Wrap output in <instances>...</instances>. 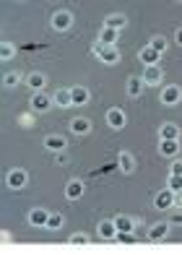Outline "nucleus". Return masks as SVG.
Wrapping results in <instances>:
<instances>
[{"instance_id":"1","label":"nucleus","mask_w":182,"mask_h":255,"mask_svg":"<svg viewBox=\"0 0 182 255\" xmlns=\"http://www.w3.org/2000/svg\"><path fill=\"white\" fill-rule=\"evenodd\" d=\"M91 52H94L104 65H115V63L120 60V50H117V47H112V44H101V42H96L94 47H91Z\"/></svg>"},{"instance_id":"2","label":"nucleus","mask_w":182,"mask_h":255,"mask_svg":"<svg viewBox=\"0 0 182 255\" xmlns=\"http://www.w3.org/2000/svg\"><path fill=\"white\" fill-rule=\"evenodd\" d=\"M50 24H52L55 31H68L73 26V13H71V10H55L52 18H50Z\"/></svg>"},{"instance_id":"3","label":"nucleus","mask_w":182,"mask_h":255,"mask_svg":"<svg viewBox=\"0 0 182 255\" xmlns=\"http://www.w3.org/2000/svg\"><path fill=\"white\" fill-rule=\"evenodd\" d=\"M26 182H29V175H26V169H21V167L10 169L8 175H5V185H8L10 190H21Z\"/></svg>"},{"instance_id":"4","label":"nucleus","mask_w":182,"mask_h":255,"mask_svg":"<svg viewBox=\"0 0 182 255\" xmlns=\"http://www.w3.org/2000/svg\"><path fill=\"white\" fill-rule=\"evenodd\" d=\"M162 81H164L162 65H146L143 68V86H162Z\"/></svg>"},{"instance_id":"5","label":"nucleus","mask_w":182,"mask_h":255,"mask_svg":"<svg viewBox=\"0 0 182 255\" xmlns=\"http://www.w3.org/2000/svg\"><path fill=\"white\" fill-rule=\"evenodd\" d=\"M162 104L164 107H175V104H180L182 102V89L180 86H164L162 89Z\"/></svg>"},{"instance_id":"6","label":"nucleus","mask_w":182,"mask_h":255,"mask_svg":"<svg viewBox=\"0 0 182 255\" xmlns=\"http://www.w3.org/2000/svg\"><path fill=\"white\" fill-rule=\"evenodd\" d=\"M125 123H128V118H125V112H122V110H117V107L107 110V125L112 128V130H122Z\"/></svg>"},{"instance_id":"7","label":"nucleus","mask_w":182,"mask_h":255,"mask_svg":"<svg viewBox=\"0 0 182 255\" xmlns=\"http://www.w3.org/2000/svg\"><path fill=\"white\" fill-rule=\"evenodd\" d=\"M50 107H52V97H47L44 91L31 94V110H34V112H47Z\"/></svg>"},{"instance_id":"8","label":"nucleus","mask_w":182,"mask_h":255,"mask_svg":"<svg viewBox=\"0 0 182 255\" xmlns=\"http://www.w3.org/2000/svg\"><path fill=\"white\" fill-rule=\"evenodd\" d=\"M154 206L159 208V211H167V208H172L175 206V190H162V193H156V198H154Z\"/></svg>"},{"instance_id":"9","label":"nucleus","mask_w":182,"mask_h":255,"mask_svg":"<svg viewBox=\"0 0 182 255\" xmlns=\"http://www.w3.org/2000/svg\"><path fill=\"white\" fill-rule=\"evenodd\" d=\"M99 237L101 240H117V227H115V219H104V222H99Z\"/></svg>"},{"instance_id":"10","label":"nucleus","mask_w":182,"mask_h":255,"mask_svg":"<svg viewBox=\"0 0 182 255\" xmlns=\"http://www.w3.org/2000/svg\"><path fill=\"white\" fill-rule=\"evenodd\" d=\"M47 219H50L47 208H31L29 211V224L31 227H47Z\"/></svg>"},{"instance_id":"11","label":"nucleus","mask_w":182,"mask_h":255,"mask_svg":"<svg viewBox=\"0 0 182 255\" xmlns=\"http://www.w3.org/2000/svg\"><path fill=\"white\" fill-rule=\"evenodd\" d=\"M117 167L125 172V175H130V172H135V156L130 151H120L117 156Z\"/></svg>"},{"instance_id":"12","label":"nucleus","mask_w":182,"mask_h":255,"mask_svg":"<svg viewBox=\"0 0 182 255\" xmlns=\"http://www.w3.org/2000/svg\"><path fill=\"white\" fill-rule=\"evenodd\" d=\"M81 195H84V182L81 180H71L65 185V198L68 201H78Z\"/></svg>"},{"instance_id":"13","label":"nucleus","mask_w":182,"mask_h":255,"mask_svg":"<svg viewBox=\"0 0 182 255\" xmlns=\"http://www.w3.org/2000/svg\"><path fill=\"white\" fill-rule=\"evenodd\" d=\"M44 148H47V151H55V154H58V151H65V138L63 135H47V138H44Z\"/></svg>"},{"instance_id":"14","label":"nucleus","mask_w":182,"mask_h":255,"mask_svg":"<svg viewBox=\"0 0 182 255\" xmlns=\"http://www.w3.org/2000/svg\"><path fill=\"white\" fill-rule=\"evenodd\" d=\"M159 138H162V141H177V138H180V128L175 123H164L162 128H159Z\"/></svg>"},{"instance_id":"15","label":"nucleus","mask_w":182,"mask_h":255,"mask_svg":"<svg viewBox=\"0 0 182 255\" xmlns=\"http://www.w3.org/2000/svg\"><path fill=\"white\" fill-rule=\"evenodd\" d=\"M44 84H47V78H44V73H29L26 76V86L34 91V94H37V91H44Z\"/></svg>"},{"instance_id":"16","label":"nucleus","mask_w":182,"mask_h":255,"mask_svg":"<svg viewBox=\"0 0 182 255\" xmlns=\"http://www.w3.org/2000/svg\"><path fill=\"white\" fill-rule=\"evenodd\" d=\"M52 104H58L60 110H65V107H73V99H71V89H58V91H55V97H52Z\"/></svg>"},{"instance_id":"17","label":"nucleus","mask_w":182,"mask_h":255,"mask_svg":"<svg viewBox=\"0 0 182 255\" xmlns=\"http://www.w3.org/2000/svg\"><path fill=\"white\" fill-rule=\"evenodd\" d=\"M125 24H128V18H125V13H109V16L104 18V26H107V29H112V31H120V29H125Z\"/></svg>"},{"instance_id":"18","label":"nucleus","mask_w":182,"mask_h":255,"mask_svg":"<svg viewBox=\"0 0 182 255\" xmlns=\"http://www.w3.org/2000/svg\"><path fill=\"white\" fill-rule=\"evenodd\" d=\"M138 57H141V63H143V65H159V60H162V55L154 52V50L149 47V44H146V47H141Z\"/></svg>"},{"instance_id":"19","label":"nucleus","mask_w":182,"mask_h":255,"mask_svg":"<svg viewBox=\"0 0 182 255\" xmlns=\"http://www.w3.org/2000/svg\"><path fill=\"white\" fill-rule=\"evenodd\" d=\"M117 39H120V31H112V29H107V26H101V29H99V39H96V42L117 47Z\"/></svg>"},{"instance_id":"20","label":"nucleus","mask_w":182,"mask_h":255,"mask_svg":"<svg viewBox=\"0 0 182 255\" xmlns=\"http://www.w3.org/2000/svg\"><path fill=\"white\" fill-rule=\"evenodd\" d=\"M71 99H73V104H86L89 99H91V94H89V89L86 86H71Z\"/></svg>"},{"instance_id":"21","label":"nucleus","mask_w":182,"mask_h":255,"mask_svg":"<svg viewBox=\"0 0 182 255\" xmlns=\"http://www.w3.org/2000/svg\"><path fill=\"white\" fill-rule=\"evenodd\" d=\"M71 130H73L76 135H89V133H91V123H89L86 118H73V120H71Z\"/></svg>"},{"instance_id":"22","label":"nucleus","mask_w":182,"mask_h":255,"mask_svg":"<svg viewBox=\"0 0 182 255\" xmlns=\"http://www.w3.org/2000/svg\"><path fill=\"white\" fill-rule=\"evenodd\" d=\"M167 232H169V224H167V222H159V224H154V227L149 229V240H151V242H159V240L167 237Z\"/></svg>"},{"instance_id":"23","label":"nucleus","mask_w":182,"mask_h":255,"mask_svg":"<svg viewBox=\"0 0 182 255\" xmlns=\"http://www.w3.org/2000/svg\"><path fill=\"white\" fill-rule=\"evenodd\" d=\"M115 227H117V232H135L138 222L130 219V216H115Z\"/></svg>"},{"instance_id":"24","label":"nucleus","mask_w":182,"mask_h":255,"mask_svg":"<svg viewBox=\"0 0 182 255\" xmlns=\"http://www.w3.org/2000/svg\"><path fill=\"white\" fill-rule=\"evenodd\" d=\"M141 91H143V78H138V76H130L128 78V97H141Z\"/></svg>"},{"instance_id":"25","label":"nucleus","mask_w":182,"mask_h":255,"mask_svg":"<svg viewBox=\"0 0 182 255\" xmlns=\"http://www.w3.org/2000/svg\"><path fill=\"white\" fill-rule=\"evenodd\" d=\"M177 151H180L177 141H162V143H159V154H162V156H177Z\"/></svg>"},{"instance_id":"26","label":"nucleus","mask_w":182,"mask_h":255,"mask_svg":"<svg viewBox=\"0 0 182 255\" xmlns=\"http://www.w3.org/2000/svg\"><path fill=\"white\" fill-rule=\"evenodd\" d=\"M21 81H24V76H21L18 71H8V73L3 76V86H5V89H16Z\"/></svg>"},{"instance_id":"27","label":"nucleus","mask_w":182,"mask_h":255,"mask_svg":"<svg viewBox=\"0 0 182 255\" xmlns=\"http://www.w3.org/2000/svg\"><path fill=\"white\" fill-rule=\"evenodd\" d=\"M16 55V44L13 42H3L0 44V60H10Z\"/></svg>"},{"instance_id":"28","label":"nucleus","mask_w":182,"mask_h":255,"mask_svg":"<svg viewBox=\"0 0 182 255\" xmlns=\"http://www.w3.org/2000/svg\"><path fill=\"white\" fill-rule=\"evenodd\" d=\"M149 47H151L154 52H159V55H164V50H167V39H164V37H151Z\"/></svg>"},{"instance_id":"29","label":"nucleus","mask_w":182,"mask_h":255,"mask_svg":"<svg viewBox=\"0 0 182 255\" xmlns=\"http://www.w3.org/2000/svg\"><path fill=\"white\" fill-rule=\"evenodd\" d=\"M63 224H65L63 214H52V211H50V219H47V229H52V232H55V229H60Z\"/></svg>"},{"instance_id":"30","label":"nucleus","mask_w":182,"mask_h":255,"mask_svg":"<svg viewBox=\"0 0 182 255\" xmlns=\"http://www.w3.org/2000/svg\"><path fill=\"white\" fill-rule=\"evenodd\" d=\"M68 242H71L73 248H84V245H89V237L81 235V232H76V235H71V240H68Z\"/></svg>"},{"instance_id":"31","label":"nucleus","mask_w":182,"mask_h":255,"mask_svg":"<svg viewBox=\"0 0 182 255\" xmlns=\"http://www.w3.org/2000/svg\"><path fill=\"white\" fill-rule=\"evenodd\" d=\"M167 188L169 190H182V177H175V175H169V182H167Z\"/></svg>"},{"instance_id":"32","label":"nucleus","mask_w":182,"mask_h":255,"mask_svg":"<svg viewBox=\"0 0 182 255\" xmlns=\"http://www.w3.org/2000/svg\"><path fill=\"white\" fill-rule=\"evenodd\" d=\"M18 125H24V128H31V125H34V115H31V112L21 115V118H18Z\"/></svg>"},{"instance_id":"33","label":"nucleus","mask_w":182,"mask_h":255,"mask_svg":"<svg viewBox=\"0 0 182 255\" xmlns=\"http://www.w3.org/2000/svg\"><path fill=\"white\" fill-rule=\"evenodd\" d=\"M172 175H175V177H182V161H180V159L172 161Z\"/></svg>"},{"instance_id":"34","label":"nucleus","mask_w":182,"mask_h":255,"mask_svg":"<svg viewBox=\"0 0 182 255\" xmlns=\"http://www.w3.org/2000/svg\"><path fill=\"white\" fill-rule=\"evenodd\" d=\"M169 222H172V224H182V211H172V216H169Z\"/></svg>"},{"instance_id":"35","label":"nucleus","mask_w":182,"mask_h":255,"mask_svg":"<svg viewBox=\"0 0 182 255\" xmlns=\"http://www.w3.org/2000/svg\"><path fill=\"white\" fill-rule=\"evenodd\" d=\"M55 161H58V164H65V161H68L65 151H58V154H55Z\"/></svg>"},{"instance_id":"36","label":"nucleus","mask_w":182,"mask_h":255,"mask_svg":"<svg viewBox=\"0 0 182 255\" xmlns=\"http://www.w3.org/2000/svg\"><path fill=\"white\" fill-rule=\"evenodd\" d=\"M175 206H177V208H182V190H177V193H175Z\"/></svg>"},{"instance_id":"37","label":"nucleus","mask_w":182,"mask_h":255,"mask_svg":"<svg viewBox=\"0 0 182 255\" xmlns=\"http://www.w3.org/2000/svg\"><path fill=\"white\" fill-rule=\"evenodd\" d=\"M175 39H177V44H182V29H177V34H175Z\"/></svg>"}]
</instances>
